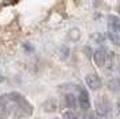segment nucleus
<instances>
[{
    "mask_svg": "<svg viewBox=\"0 0 120 119\" xmlns=\"http://www.w3.org/2000/svg\"><path fill=\"white\" fill-rule=\"evenodd\" d=\"M0 108L6 114L14 112L15 116H28L33 114L31 104L16 92L6 93L0 97Z\"/></svg>",
    "mask_w": 120,
    "mask_h": 119,
    "instance_id": "1",
    "label": "nucleus"
},
{
    "mask_svg": "<svg viewBox=\"0 0 120 119\" xmlns=\"http://www.w3.org/2000/svg\"><path fill=\"white\" fill-rule=\"evenodd\" d=\"M108 35H109V39L113 42V45H119V41H120V22H119V18L116 15H111L108 19Z\"/></svg>",
    "mask_w": 120,
    "mask_h": 119,
    "instance_id": "2",
    "label": "nucleus"
},
{
    "mask_svg": "<svg viewBox=\"0 0 120 119\" xmlns=\"http://www.w3.org/2000/svg\"><path fill=\"white\" fill-rule=\"evenodd\" d=\"M78 89V97H77V102H78V106L82 108V110H89L90 107V102H89V95H88V91L82 87H77Z\"/></svg>",
    "mask_w": 120,
    "mask_h": 119,
    "instance_id": "3",
    "label": "nucleus"
},
{
    "mask_svg": "<svg viewBox=\"0 0 120 119\" xmlns=\"http://www.w3.org/2000/svg\"><path fill=\"white\" fill-rule=\"evenodd\" d=\"M85 83H86V85L89 87L90 89H93V91L101 88V84H103V83H101V79H100L97 75H94V73L88 75L86 77H85Z\"/></svg>",
    "mask_w": 120,
    "mask_h": 119,
    "instance_id": "4",
    "label": "nucleus"
},
{
    "mask_svg": "<svg viewBox=\"0 0 120 119\" xmlns=\"http://www.w3.org/2000/svg\"><path fill=\"white\" fill-rule=\"evenodd\" d=\"M105 57H107L105 50H104V49H97V50L93 53V61H94L96 66L103 68L104 65H105Z\"/></svg>",
    "mask_w": 120,
    "mask_h": 119,
    "instance_id": "5",
    "label": "nucleus"
},
{
    "mask_svg": "<svg viewBox=\"0 0 120 119\" xmlns=\"http://www.w3.org/2000/svg\"><path fill=\"white\" fill-rule=\"evenodd\" d=\"M96 108H97L98 115H105V114L108 112V104H107V102H104L101 99H97V102H96Z\"/></svg>",
    "mask_w": 120,
    "mask_h": 119,
    "instance_id": "6",
    "label": "nucleus"
},
{
    "mask_svg": "<svg viewBox=\"0 0 120 119\" xmlns=\"http://www.w3.org/2000/svg\"><path fill=\"white\" fill-rule=\"evenodd\" d=\"M65 103L66 106L69 108H77V104H78V102H77V97L73 95V93H68L65 96Z\"/></svg>",
    "mask_w": 120,
    "mask_h": 119,
    "instance_id": "7",
    "label": "nucleus"
},
{
    "mask_svg": "<svg viewBox=\"0 0 120 119\" xmlns=\"http://www.w3.org/2000/svg\"><path fill=\"white\" fill-rule=\"evenodd\" d=\"M80 37H81V31H80L78 28H71V30H69V32H68V38H69V41H71V42L78 41Z\"/></svg>",
    "mask_w": 120,
    "mask_h": 119,
    "instance_id": "8",
    "label": "nucleus"
},
{
    "mask_svg": "<svg viewBox=\"0 0 120 119\" xmlns=\"http://www.w3.org/2000/svg\"><path fill=\"white\" fill-rule=\"evenodd\" d=\"M92 39L94 43H97V45H103L104 41H105V38H104L103 34H93L92 35Z\"/></svg>",
    "mask_w": 120,
    "mask_h": 119,
    "instance_id": "9",
    "label": "nucleus"
},
{
    "mask_svg": "<svg viewBox=\"0 0 120 119\" xmlns=\"http://www.w3.org/2000/svg\"><path fill=\"white\" fill-rule=\"evenodd\" d=\"M43 107L46 111H54L55 107H57V103L54 102V100H49V102H46L43 104Z\"/></svg>",
    "mask_w": 120,
    "mask_h": 119,
    "instance_id": "10",
    "label": "nucleus"
},
{
    "mask_svg": "<svg viewBox=\"0 0 120 119\" xmlns=\"http://www.w3.org/2000/svg\"><path fill=\"white\" fill-rule=\"evenodd\" d=\"M69 48H66V46H62L61 48V54H62V58H68L69 57Z\"/></svg>",
    "mask_w": 120,
    "mask_h": 119,
    "instance_id": "11",
    "label": "nucleus"
},
{
    "mask_svg": "<svg viewBox=\"0 0 120 119\" xmlns=\"http://www.w3.org/2000/svg\"><path fill=\"white\" fill-rule=\"evenodd\" d=\"M64 119H78V118L73 112H65L64 114Z\"/></svg>",
    "mask_w": 120,
    "mask_h": 119,
    "instance_id": "12",
    "label": "nucleus"
},
{
    "mask_svg": "<svg viewBox=\"0 0 120 119\" xmlns=\"http://www.w3.org/2000/svg\"><path fill=\"white\" fill-rule=\"evenodd\" d=\"M111 87H112L111 89H112L113 92H116V91H117V81H116V80L111 81Z\"/></svg>",
    "mask_w": 120,
    "mask_h": 119,
    "instance_id": "13",
    "label": "nucleus"
},
{
    "mask_svg": "<svg viewBox=\"0 0 120 119\" xmlns=\"http://www.w3.org/2000/svg\"><path fill=\"white\" fill-rule=\"evenodd\" d=\"M14 0H0V5H8L11 4Z\"/></svg>",
    "mask_w": 120,
    "mask_h": 119,
    "instance_id": "14",
    "label": "nucleus"
},
{
    "mask_svg": "<svg viewBox=\"0 0 120 119\" xmlns=\"http://www.w3.org/2000/svg\"><path fill=\"white\" fill-rule=\"evenodd\" d=\"M85 119H93V116H92V115H88V116H86Z\"/></svg>",
    "mask_w": 120,
    "mask_h": 119,
    "instance_id": "15",
    "label": "nucleus"
}]
</instances>
